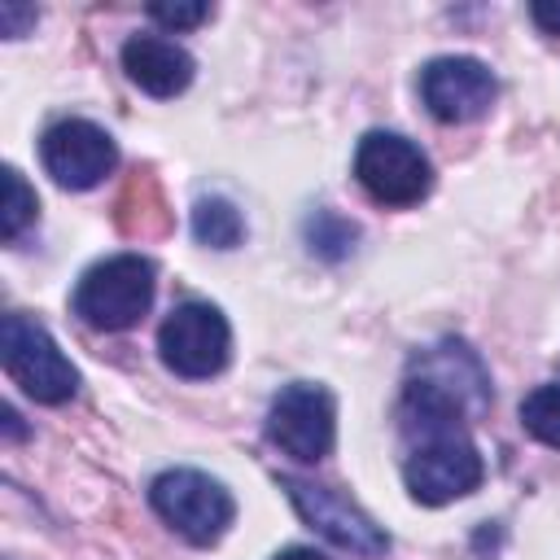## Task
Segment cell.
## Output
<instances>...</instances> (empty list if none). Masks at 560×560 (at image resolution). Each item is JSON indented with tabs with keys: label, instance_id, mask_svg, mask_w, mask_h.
Here are the masks:
<instances>
[{
	"label": "cell",
	"instance_id": "19",
	"mask_svg": "<svg viewBox=\"0 0 560 560\" xmlns=\"http://www.w3.org/2000/svg\"><path fill=\"white\" fill-rule=\"evenodd\" d=\"M271 560H324L315 547H284L280 556H271Z\"/></svg>",
	"mask_w": 560,
	"mask_h": 560
},
{
	"label": "cell",
	"instance_id": "8",
	"mask_svg": "<svg viewBox=\"0 0 560 560\" xmlns=\"http://www.w3.org/2000/svg\"><path fill=\"white\" fill-rule=\"evenodd\" d=\"M267 438L298 464H315L332 451L337 438V407L324 385L293 381L276 394L267 411Z\"/></svg>",
	"mask_w": 560,
	"mask_h": 560
},
{
	"label": "cell",
	"instance_id": "13",
	"mask_svg": "<svg viewBox=\"0 0 560 560\" xmlns=\"http://www.w3.org/2000/svg\"><path fill=\"white\" fill-rule=\"evenodd\" d=\"M192 236L210 249H232L245 236V219L228 197H201L192 206Z\"/></svg>",
	"mask_w": 560,
	"mask_h": 560
},
{
	"label": "cell",
	"instance_id": "4",
	"mask_svg": "<svg viewBox=\"0 0 560 560\" xmlns=\"http://www.w3.org/2000/svg\"><path fill=\"white\" fill-rule=\"evenodd\" d=\"M149 503H153V512L179 538H188L197 547L219 542L228 534L232 516H236L232 494L214 477H206L197 468H166V472H158L153 486H149Z\"/></svg>",
	"mask_w": 560,
	"mask_h": 560
},
{
	"label": "cell",
	"instance_id": "17",
	"mask_svg": "<svg viewBox=\"0 0 560 560\" xmlns=\"http://www.w3.org/2000/svg\"><path fill=\"white\" fill-rule=\"evenodd\" d=\"M35 22V9H18V4H0V26L4 35H22V26Z\"/></svg>",
	"mask_w": 560,
	"mask_h": 560
},
{
	"label": "cell",
	"instance_id": "16",
	"mask_svg": "<svg viewBox=\"0 0 560 560\" xmlns=\"http://www.w3.org/2000/svg\"><path fill=\"white\" fill-rule=\"evenodd\" d=\"M149 18L171 26V31H188V26L210 18V4H149Z\"/></svg>",
	"mask_w": 560,
	"mask_h": 560
},
{
	"label": "cell",
	"instance_id": "15",
	"mask_svg": "<svg viewBox=\"0 0 560 560\" xmlns=\"http://www.w3.org/2000/svg\"><path fill=\"white\" fill-rule=\"evenodd\" d=\"M35 219V192L26 188V179L13 171V166H4V206H0V236L4 241H13L26 223Z\"/></svg>",
	"mask_w": 560,
	"mask_h": 560
},
{
	"label": "cell",
	"instance_id": "11",
	"mask_svg": "<svg viewBox=\"0 0 560 560\" xmlns=\"http://www.w3.org/2000/svg\"><path fill=\"white\" fill-rule=\"evenodd\" d=\"M494 96L499 83L477 57H433L420 70V101L438 122H472L494 105Z\"/></svg>",
	"mask_w": 560,
	"mask_h": 560
},
{
	"label": "cell",
	"instance_id": "9",
	"mask_svg": "<svg viewBox=\"0 0 560 560\" xmlns=\"http://www.w3.org/2000/svg\"><path fill=\"white\" fill-rule=\"evenodd\" d=\"M280 486H284L289 503L298 508V516L311 529H319L328 542H337L354 556H381L389 547L385 529L363 508H354L346 494H337L332 486H315V481H302V477H280Z\"/></svg>",
	"mask_w": 560,
	"mask_h": 560
},
{
	"label": "cell",
	"instance_id": "7",
	"mask_svg": "<svg viewBox=\"0 0 560 560\" xmlns=\"http://www.w3.org/2000/svg\"><path fill=\"white\" fill-rule=\"evenodd\" d=\"M158 354L175 376L206 381L223 372L232 354V328L210 302H179L158 328Z\"/></svg>",
	"mask_w": 560,
	"mask_h": 560
},
{
	"label": "cell",
	"instance_id": "3",
	"mask_svg": "<svg viewBox=\"0 0 560 560\" xmlns=\"http://www.w3.org/2000/svg\"><path fill=\"white\" fill-rule=\"evenodd\" d=\"M0 363L13 385H22L26 398L35 402H66L79 389L74 363L57 350L48 328L31 315H4L0 319Z\"/></svg>",
	"mask_w": 560,
	"mask_h": 560
},
{
	"label": "cell",
	"instance_id": "6",
	"mask_svg": "<svg viewBox=\"0 0 560 560\" xmlns=\"http://www.w3.org/2000/svg\"><path fill=\"white\" fill-rule=\"evenodd\" d=\"M354 179L381 206H416L433 188V166L398 131H368L354 149Z\"/></svg>",
	"mask_w": 560,
	"mask_h": 560
},
{
	"label": "cell",
	"instance_id": "10",
	"mask_svg": "<svg viewBox=\"0 0 560 560\" xmlns=\"http://www.w3.org/2000/svg\"><path fill=\"white\" fill-rule=\"evenodd\" d=\"M39 158H44V171L61 184V188H96L114 162H118V144L105 127L88 122V118H61L44 131L39 140Z\"/></svg>",
	"mask_w": 560,
	"mask_h": 560
},
{
	"label": "cell",
	"instance_id": "1",
	"mask_svg": "<svg viewBox=\"0 0 560 560\" xmlns=\"http://www.w3.org/2000/svg\"><path fill=\"white\" fill-rule=\"evenodd\" d=\"M402 416H407V433H411V451H407V464H402V481L411 490L416 503H451V499H464L481 486V451L472 446L468 429L459 416H446V411H429V407H411L402 402Z\"/></svg>",
	"mask_w": 560,
	"mask_h": 560
},
{
	"label": "cell",
	"instance_id": "5",
	"mask_svg": "<svg viewBox=\"0 0 560 560\" xmlns=\"http://www.w3.org/2000/svg\"><path fill=\"white\" fill-rule=\"evenodd\" d=\"M402 402L446 411V416L464 420L468 411H481L490 402V381H486V372H481V363L468 346L442 341V346H433L416 359V372L407 376Z\"/></svg>",
	"mask_w": 560,
	"mask_h": 560
},
{
	"label": "cell",
	"instance_id": "14",
	"mask_svg": "<svg viewBox=\"0 0 560 560\" xmlns=\"http://www.w3.org/2000/svg\"><path fill=\"white\" fill-rule=\"evenodd\" d=\"M521 424H525V433H534L542 446H556V451H560V381L538 385L534 394H525V402H521Z\"/></svg>",
	"mask_w": 560,
	"mask_h": 560
},
{
	"label": "cell",
	"instance_id": "2",
	"mask_svg": "<svg viewBox=\"0 0 560 560\" xmlns=\"http://www.w3.org/2000/svg\"><path fill=\"white\" fill-rule=\"evenodd\" d=\"M153 262L144 254H114L101 258L96 267H88L74 284V315L88 328L101 332H122L131 324H140V315L153 302Z\"/></svg>",
	"mask_w": 560,
	"mask_h": 560
},
{
	"label": "cell",
	"instance_id": "12",
	"mask_svg": "<svg viewBox=\"0 0 560 560\" xmlns=\"http://www.w3.org/2000/svg\"><path fill=\"white\" fill-rule=\"evenodd\" d=\"M122 70L149 96H179L192 83V57L162 35H131L122 44Z\"/></svg>",
	"mask_w": 560,
	"mask_h": 560
},
{
	"label": "cell",
	"instance_id": "18",
	"mask_svg": "<svg viewBox=\"0 0 560 560\" xmlns=\"http://www.w3.org/2000/svg\"><path fill=\"white\" fill-rule=\"evenodd\" d=\"M529 13H534V22H538L547 35H560V4H556V0H538V4H529Z\"/></svg>",
	"mask_w": 560,
	"mask_h": 560
}]
</instances>
